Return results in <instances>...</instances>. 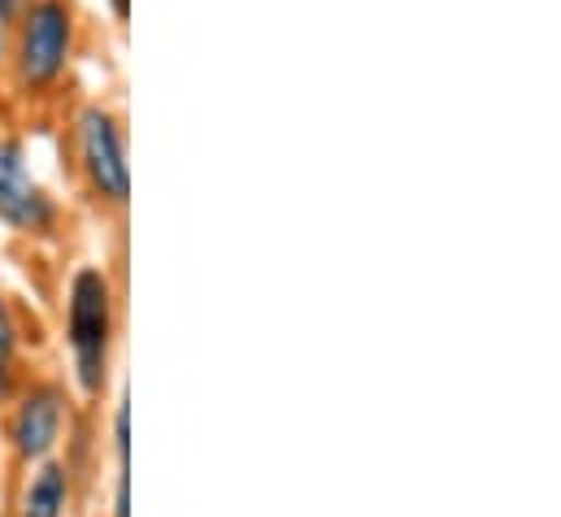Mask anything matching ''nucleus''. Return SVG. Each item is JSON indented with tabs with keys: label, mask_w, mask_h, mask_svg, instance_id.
<instances>
[{
	"label": "nucleus",
	"mask_w": 561,
	"mask_h": 517,
	"mask_svg": "<svg viewBox=\"0 0 561 517\" xmlns=\"http://www.w3.org/2000/svg\"><path fill=\"white\" fill-rule=\"evenodd\" d=\"M75 39H79V22L70 0H26L18 9L9 61H4L13 92L26 101L53 96L75 61Z\"/></svg>",
	"instance_id": "2"
},
{
	"label": "nucleus",
	"mask_w": 561,
	"mask_h": 517,
	"mask_svg": "<svg viewBox=\"0 0 561 517\" xmlns=\"http://www.w3.org/2000/svg\"><path fill=\"white\" fill-rule=\"evenodd\" d=\"M13 388H18V366H4L0 361V404L13 395Z\"/></svg>",
	"instance_id": "11"
},
{
	"label": "nucleus",
	"mask_w": 561,
	"mask_h": 517,
	"mask_svg": "<svg viewBox=\"0 0 561 517\" xmlns=\"http://www.w3.org/2000/svg\"><path fill=\"white\" fill-rule=\"evenodd\" d=\"M75 161L79 179L96 205L127 209L131 200V161H127V130L114 110L83 105L75 114Z\"/></svg>",
	"instance_id": "3"
},
{
	"label": "nucleus",
	"mask_w": 561,
	"mask_h": 517,
	"mask_svg": "<svg viewBox=\"0 0 561 517\" xmlns=\"http://www.w3.org/2000/svg\"><path fill=\"white\" fill-rule=\"evenodd\" d=\"M18 357H22V322H18L13 305L0 296V361L18 366Z\"/></svg>",
	"instance_id": "7"
},
{
	"label": "nucleus",
	"mask_w": 561,
	"mask_h": 517,
	"mask_svg": "<svg viewBox=\"0 0 561 517\" xmlns=\"http://www.w3.org/2000/svg\"><path fill=\"white\" fill-rule=\"evenodd\" d=\"M0 222L26 240H53L61 231V200L35 179L18 135H0Z\"/></svg>",
	"instance_id": "5"
},
{
	"label": "nucleus",
	"mask_w": 561,
	"mask_h": 517,
	"mask_svg": "<svg viewBox=\"0 0 561 517\" xmlns=\"http://www.w3.org/2000/svg\"><path fill=\"white\" fill-rule=\"evenodd\" d=\"M118 344V287L105 265H79L66 283V353L75 388L88 400L105 395Z\"/></svg>",
	"instance_id": "1"
},
{
	"label": "nucleus",
	"mask_w": 561,
	"mask_h": 517,
	"mask_svg": "<svg viewBox=\"0 0 561 517\" xmlns=\"http://www.w3.org/2000/svg\"><path fill=\"white\" fill-rule=\"evenodd\" d=\"M110 439H114V461L118 466H131V404H127V395H118V404H114Z\"/></svg>",
	"instance_id": "8"
},
{
	"label": "nucleus",
	"mask_w": 561,
	"mask_h": 517,
	"mask_svg": "<svg viewBox=\"0 0 561 517\" xmlns=\"http://www.w3.org/2000/svg\"><path fill=\"white\" fill-rule=\"evenodd\" d=\"M9 4H13V9H22V4H26V0H9Z\"/></svg>",
	"instance_id": "13"
},
{
	"label": "nucleus",
	"mask_w": 561,
	"mask_h": 517,
	"mask_svg": "<svg viewBox=\"0 0 561 517\" xmlns=\"http://www.w3.org/2000/svg\"><path fill=\"white\" fill-rule=\"evenodd\" d=\"M110 4H114V18H118V22H127V13H131V0H110Z\"/></svg>",
	"instance_id": "12"
},
{
	"label": "nucleus",
	"mask_w": 561,
	"mask_h": 517,
	"mask_svg": "<svg viewBox=\"0 0 561 517\" xmlns=\"http://www.w3.org/2000/svg\"><path fill=\"white\" fill-rule=\"evenodd\" d=\"M13 22H18V9L9 0H0V74H4V61H9V39H13Z\"/></svg>",
	"instance_id": "10"
},
{
	"label": "nucleus",
	"mask_w": 561,
	"mask_h": 517,
	"mask_svg": "<svg viewBox=\"0 0 561 517\" xmlns=\"http://www.w3.org/2000/svg\"><path fill=\"white\" fill-rule=\"evenodd\" d=\"M4 444L18 466H39L57 457L70 426V395L53 379H18L13 395L4 400Z\"/></svg>",
	"instance_id": "4"
},
{
	"label": "nucleus",
	"mask_w": 561,
	"mask_h": 517,
	"mask_svg": "<svg viewBox=\"0 0 561 517\" xmlns=\"http://www.w3.org/2000/svg\"><path fill=\"white\" fill-rule=\"evenodd\" d=\"M114 517H131V466L114 470Z\"/></svg>",
	"instance_id": "9"
},
{
	"label": "nucleus",
	"mask_w": 561,
	"mask_h": 517,
	"mask_svg": "<svg viewBox=\"0 0 561 517\" xmlns=\"http://www.w3.org/2000/svg\"><path fill=\"white\" fill-rule=\"evenodd\" d=\"M26 483L18 492V517H66L70 514V492L75 474L61 457H48L39 466H26Z\"/></svg>",
	"instance_id": "6"
}]
</instances>
